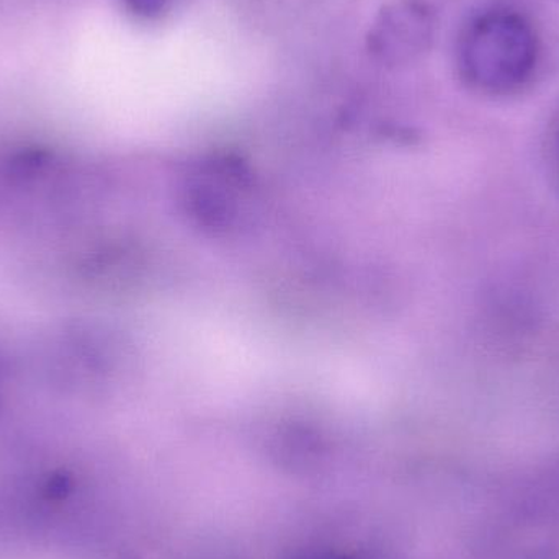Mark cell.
Listing matches in <instances>:
<instances>
[{
	"label": "cell",
	"mask_w": 559,
	"mask_h": 559,
	"mask_svg": "<svg viewBox=\"0 0 559 559\" xmlns=\"http://www.w3.org/2000/svg\"><path fill=\"white\" fill-rule=\"evenodd\" d=\"M436 32V10L429 2L394 0L374 19L368 33V51L381 64H409L429 51Z\"/></svg>",
	"instance_id": "cell-2"
},
{
	"label": "cell",
	"mask_w": 559,
	"mask_h": 559,
	"mask_svg": "<svg viewBox=\"0 0 559 559\" xmlns=\"http://www.w3.org/2000/svg\"><path fill=\"white\" fill-rule=\"evenodd\" d=\"M131 12L143 19H154L166 9L167 0H127Z\"/></svg>",
	"instance_id": "cell-3"
},
{
	"label": "cell",
	"mask_w": 559,
	"mask_h": 559,
	"mask_svg": "<svg viewBox=\"0 0 559 559\" xmlns=\"http://www.w3.org/2000/svg\"><path fill=\"white\" fill-rule=\"evenodd\" d=\"M538 39L531 23L515 12L479 15L460 39L459 64L472 87L488 94L515 91L531 79Z\"/></svg>",
	"instance_id": "cell-1"
},
{
	"label": "cell",
	"mask_w": 559,
	"mask_h": 559,
	"mask_svg": "<svg viewBox=\"0 0 559 559\" xmlns=\"http://www.w3.org/2000/svg\"><path fill=\"white\" fill-rule=\"evenodd\" d=\"M555 163H557V170L559 176V134L557 138V144H555Z\"/></svg>",
	"instance_id": "cell-4"
}]
</instances>
